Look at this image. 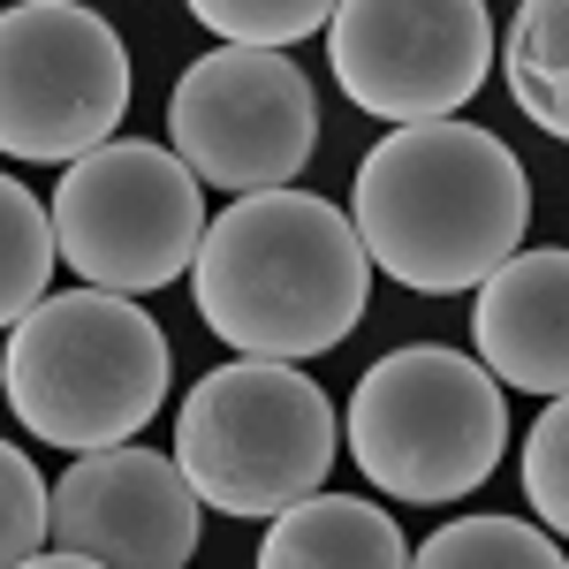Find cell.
<instances>
[{
    "label": "cell",
    "instance_id": "1",
    "mask_svg": "<svg viewBox=\"0 0 569 569\" xmlns=\"http://www.w3.org/2000/svg\"><path fill=\"white\" fill-rule=\"evenodd\" d=\"M350 228L365 266L402 289L456 297L517 259L531 228V182L517 152L479 122H418L357 160Z\"/></svg>",
    "mask_w": 569,
    "mask_h": 569
},
{
    "label": "cell",
    "instance_id": "2",
    "mask_svg": "<svg viewBox=\"0 0 569 569\" xmlns=\"http://www.w3.org/2000/svg\"><path fill=\"white\" fill-rule=\"evenodd\" d=\"M190 289L198 319L236 357L305 365L350 342V327L372 305V266L342 206L311 190H259L206 220Z\"/></svg>",
    "mask_w": 569,
    "mask_h": 569
},
{
    "label": "cell",
    "instance_id": "3",
    "mask_svg": "<svg viewBox=\"0 0 569 569\" xmlns=\"http://www.w3.org/2000/svg\"><path fill=\"white\" fill-rule=\"evenodd\" d=\"M168 372L176 357L160 319L107 289H69L31 305L8 327V357H0V388L23 433L77 456L130 448L160 418Z\"/></svg>",
    "mask_w": 569,
    "mask_h": 569
},
{
    "label": "cell",
    "instance_id": "4",
    "mask_svg": "<svg viewBox=\"0 0 569 569\" xmlns=\"http://www.w3.org/2000/svg\"><path fill=\"white\" fill-rule=\"evenodd\" d=\"M342 448V418L327 388L305 365H266V357H236L206 372L182 395L176 418V471L198 493V509L220 517H281L305 493L327 486Z\"/></svg>",
    "mask_w": 569,
    "mask_h": 569
},
{
    "label": "cell",
    "instance_id": "5",
    "mask_svg": "<svg viewBox=\"0 0 569 569\" xmlns=\"http://www.w3.org/2000/svg\"><path fill=\"white\" fill-rule=\"evenodd\" d=\"M350 463L365 486H380L388 501H463L493 479L501 448H509V402L479 372V357L410 342L388 350L350 395Z\"/></svg>",
    "mask_w": 569,
    "mask_h": 569
},
{
    "label": "cell",
    "instance_id": "6",
    "mask_svg": "<svg viewBox=\"0 0 569 569\" xmlns=\"http://www.w3.org/2000/svg\"><path fill=\"white\" fill-rule=\"evenodd\" d=\"M46 220H53V259L84 273V289L137 305L190 273L198 243H206V190L168 144L122 137L77 168H61Z\"/></svg>",
    "mask_w": 569,
    "mask_h": 569
},
{
    "label": "cell",
    "instance_id": "7",
    "mask_svg": "<svg viewBox=\"0 0 569 569\" xmlns=\"http://www.w3.org/2000/svg\"><path fill=\"white\" fill-rule=\"evenodd\" d=\"M130 114L122 31L84 0L0 8V152L31 168H77L114 144Z\"/></svg>",
    "mask_w": 569,
    "mask_h": 569
},
{
    "label": "cell",
    "instance_id": "8",
    "mask_svg": "<svg viewBox=\"0 0 569 569\" xmlns=\"http://www.w3.org/2000/svg\"><path fill=\"white\" fill-rule=\"evenodd\" d=\"M168 152L198 176V190H289L319 152V99L289 53L213 46L168 91Z\"/></svg>",
    "mask_w": 569,
    "mask_h": 569
},
{
    "label": "cell",
    "instance_id": "9",
    "mask_svg": "<svg viewBox=\"0 0 569 569\" xmlns=\"http://www.w3.org/2000/svg\"><path fill=\"white\" fill-rule=\"evenodd\" d=\"M335 84L395 130L456 122V107L486 91L493 16L479 0H350L327 8Z\"/></svg>",
    "mask_w": 569,
    "mask_h": 569
},
{
    "label": "cell",
    "instance_id": "10",
    "mask_svg": "<svg viewBox=\"0 0 569 569\" xmlns=\"http://www.w3.org/2000/svg\"><path fill=\"white\" fill-rule=\"evenodd\" d=\"M46 547L99 569H182L198 555V493L160 448H99L46 486Z\"/></svg>",
    "mask_w": 569,
    "mask_h": 569
},
{
    "label": "cell",
    "instance_id": "11",
    "mask_svg": "<svg viewBox=\"0 0 569 569\" xmlns=\"http://www.w3.org/2000/svg\"><path fill=\"white\" fill-rule=\"evenodd\" d=\"M471 342H479V372L493 388H525L555 402L569 388V251H517L493 266L471 305Z\"/></svg>",
    "mask_w": 569,
    "mask_h": 569
},
{
    "label": "cell",
    "instance_id": "12",
    "mask_svg": "<svg viewBox=\"0 0 569 569\" xmlns=\"http://www.w3.org/2000/svg\"><path fill=\"white\" fill-rule=\"evenodd\" d=\"M259 569H410V547L402 525L365 493H305L273 517Z\"/></svg>",
    "mask_w": 569,
    "mask_h": 569
},
{
    "label": "cell",
    "instance_id": "13",
    "mask_svg": "<svg viewBox=\"0 0 569 569\" xmlns=\"http://www.w3.org/2000/svg\"><path fill=\"white\" fill-rule=\"evenodd\" d=\"M562 39L569 8L562 0H525L509 23V91L547 137H569V99H562Z\"/></svg>",
    "mask_w": 569,
    "mask_h": 569
},
{
    "label": "cell",
    "instance_id": "14",
    "mask_svg": "<svg viewBox=\"0 0 569 569\" xmlns=\"http://www.w3.org/2000/svg\"><path fill=\"white\" fill-rule=\"evenodd\" d=\"M410 569H569L555 531L525 525V517H456L440 525Z\"/></svg>",
    "mask_w": 569,
    "mask_h": 569
},
{
    "label": "cell",
    "instance_id": "15",
    "mask_svg": "<svg viewBox=\"0 0 569 569\" xmlns=\"http://www.w3.org/2000/svg\"><path fill=\"white\" fill-rule=\"evenodd\" d=\"M46 281H53L46 198H31L16 176H0V327H16L31 305H46Z\"/></svg>",
    "mask_w": 569,
    "mask_h": 569
},
{
    "label": "cell",
    "instance_id": "16",
    "mask_svg": "<svg viewBox=\"0 0 569 569\" xmlns=\"http://www.w3.org/2000/svg\"><path fill=\"white\" fill-rule=\"evenodd\" d=\"M190 23H206L220 46H243V53H281L327 31V0H198Z\"/></svg>",
    "mask_w": 569,
    "mask_h": 569
},
{
    "label": "cell",
    "instance_id": "17",
    "mask_svg": "<svg viewBox=\"0 0 569 569\" xmlns=\"http://www.w3.org/2000/svg\"><path fill=\"white\" fill-rule=\"evenodd\" d=\"M46 555V479L23 448L0 440V569H23Z\"/></svg>",
    "mask_w": 569,
    "mask_h": 569
},
{
    "label": "cell",
    "instance_id": "18",
    "mask_svg": "<svg viewBox=\"0 0 569 569\" xmlns=\"http://www.w3.org/2000/svg\"><path fill=\"white\" fill-rule=\"evenodd\" d=\"M562 456H569V410H562V395H555V402L539 410V426L525 433V501L539 509V531H555V539H562V525H569Z\"/></svg>",
    "mask_w": 569,
    "mask_h": 569
},
{
    "label": "cell",
    "instance_id": "19",
    "mask_svg": "<svg viewBox=\"0 0 569 569\" xmlns=\"http://www.w3.org/2000/svg\"><path fill=\"white\" fill-rule=\"evenodd\" d=\"M23 569H99V562H84V555H61V547H46V555H31Z\"/></svg>",
    "mask_w": 569,
    "mask_h": 569
}]
</instances>
